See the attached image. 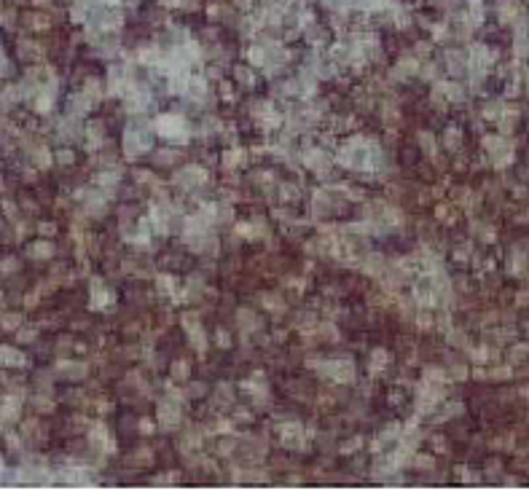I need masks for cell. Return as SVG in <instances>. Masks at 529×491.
I'll use <instances>...</instances> for the list:
<instances>
[{
	"label": "cell",
	"instance_id": "cell-1",
	"mask_svg": "<svg viewBox=\"0 0 529 491\" xmlns=\"http://www.w3.org/2000/svg\"><path fill=\"white\" fill-rule=\"evenodd\" d=\"M323 373H328L331 379H336V381H352L355 379V371H352V362H325L323 365Z\"/></svg>",
	"mask_w": 529,
	"mask_h": 491
},
{
	"label": "cell",
	"instance_id": "cell-2",
	"mask_svg": "<svg viewBox=\"0 0 529 491\" xmlns=\"http://www.w3.org/2000/svg\"><path fill=\"white\" fill-rule=\"evenodd\" d=\"M0 362H3L6 368H22L27 360H25V354H22V352H17V349L0 346Z\"/></svg>",
	"mask_w": 529,
	"mask_h": 491
},
{
	"label": "cell",
	"instance_id": "cell-3",
	"mask_svg": "<svg viewBox=\"0 0 529 491\" xmlns=\"http://www.w3.org/2000/svg\"><path fill=\"white\" fill-rule=\"evenodd\" d=\"M175 183L177 185H199V183H204V169H196V167L183 169L180 175H175Z\"/></svg>",
	"mask_w": 529,
	"mask_h": 491
},
{
	"label": "cell",
	"instance_id": "cell-4",
	"mask_svg": "<svg viewBox=\"0 0 529 491\" xmlns=\"http://www.w3.org/2000/svg\"><path fill=\"white\" fill-rule=\"evenodd\" d=\"M156 127H159L161 135H167V137H175V135H183V132H185V127H183L180 118H167V115L156 121Z\"/></svg>",
	"mask_w": 529,
	"mask_h": 491
},
{
	"label": "cell",
	"instance_id": "cell-5",
	"mask_svg": "<svg viewBox=\"0 0 529 491\" xmlns=\"http://www.w3.org/2000/svg\"><path fill=\"white\" fill-rule=\"evenodd\" d=\"M41 54H43V49L35 41H19V59L35 62V59H41Z\"/></svg>",
	"mask_w": 529,
	"mask_h": 491
},
{
	"label": "cell",
	"instance_id": "cell-6",
	"mask_svg": "<svg viewBox=\"0 0 529 491\" xmlns=\"http://www.w3.org/2000/svg\"><path fill=\"white\" fill-rule=\"evenodd\" d=\"M25 322V317L19 314V311H0V327L3 330H17Z\"/></svg>",
	"mask_w": 529,
	"mask_h": 491
},
{
	"label": "cell",
	"instance_id": "cell-7",
	"mask_svg": "<svg viewBox=\"0 0 529 491\" xmlns=\"http://www.w3.org/2000/svg\"><path fill=\"white\" fill-rule=\"evenodd\" d=\"M27 255H30V258H35V261H38V258H51V255H54V247H51L46 239H41V241H35V244L27 247Z\"/></svg>",
	"mask_w": 529,
	"mask_h": 491
},
{
	"label": "cell",
	"instance_id": "cell-8",
	"mask_svg": "<svg viewBox=\"0 0 529 491\" xmlns=\"http://www.w3.org/2000/svg\"><path fill=\"white\" fill-rule=\"evenodd\" d=\"M25 27H30V30H49V17L46 14H25Z\"/></svg>",
	"mask_w": 529,
	"mask_h": 491
},
{
	"label": "cell",
	"instance_id": "cell-9",
	"mask_svg": "<svg viewBox=\"0 0 529 491\" xmlns=\"http://www.w3.org/2000/svg\"><path fill=\"white\" fill-rule=\"evenodd\" d=\"M159 422L164 427H172L177 422V408H172V405H161L159 408Z\"/></svg>",
	"mask_w": 529,
	"mask_h": 491
},
{
	"label": "cell",
	"instance_id": "cell-10",
	"mask_svg": "<svg viewBox=\"0 0 529 491\" xmlns=\"http://www.w3.org/2000/svg\"><path fill=\"white\" fill-rule=\"evenodd\" d=\"M0 209H3V217H9V220H14V223H17L19 217H22V215H19V207L14 204V201H9V199L0 201Z\"/></svg>",
	"mask_w": 529,
	"mask_h": 491
},
{
	"label": "cell",
	"instance_id": "cell-11",
	"mask_svg": "<svg viewBox=\"0 0 529 491\" xmlns=\"http://www.w3.org/2000/svg\"><path fill=\"white\" fill-rule=\"evenodd\" d=\"M35 338H38L35 327H17V341L19 344H33Z\"/></svg>",
	"mask_w": 529,
	"mask_h": 491
},
{
	"label": "cell",
	"instance_id": "cell-12",
	"mask_svg": "<svg viewBox=\"0 0 529 491\" xmlns=\"http://www.w3.org/2000/svg\"><path fill=\"white\" fill-rule=\"evenodd\" d=\"M237 317H239V322H242V327H245V330H253V327H258V317H255L253 311L242 309V311H239Z\"/></svg>",
	"mask_w": 529,
	"mask_h": 491
},
{
	"label": "cell",
	"instance_id": "cell-13",
	"mask_svg": "<svg viewBox=\"0 0 529 491\" xmlns=\"http://www.w3.org/2000/svg\"><path fill=\"white\" fill-rule=\"evenodd\" d=\"M33 159H35L38 167H49V164H51V151H49V148H38Z\"/></svg>",
	"mask_w": 529,
	"mask_h": 491
},
{
	"label": "cell",
	"instance_id": "cell-14",
	"mask_svg": "<svg viewBox=\"0 0 529 491\" xmlns=\"http://www.w3.org/2000/svg\"><path fill=\"white\" fill-rule=\"evenodd\" d=\"M0 271H3V274H14V271H19V258H3L0 261Z\"/></svg>",
	"mask_w": 529,
	"mask_h": 491
},
{
	"label": "cell",
	"instance_id": "cell-15",
	"mask_svg": "<svg viewBox=\"0 0 529 491\" xmlns=\"http://www.w3.org/2000/svg\"><path fill=\"white\" fill-rule=\"evenodd\" d=\"M188 94H191V97H196V99L204 97V94H207L204 81H188Z\"/></svg>",
	"mask_w": 529,
	"mask_h": 491
},
{
	"label": "cell",
	"instance_id": "cell-16",
	"mask_svg": "<svg viewBox=\"0 0 529 491\" xmlns=\"http://www.w3.org/2000/svg\"><path fill=\"white\" fill-rule=\"evenodd\" d=\"M33 405H35V408H38V414H49V411L54 408V403H51V400H46L43 395L33 397Z\"/></svg>",
	"mask_w": 529,
	"mask_h": 491
},
{
	"label": "cell",
	"instance_id": "cell-17",
	"mask_svg": "<svg viewBox=\"0 0 529 491\" xmlns=\"http://www.w3.org/2000/svg\"><path fill=\"white\" fill-rule=\"evenodd\" d=\"M242 159H245L242 151H229V153L223 156V164H226V167H237V164H242Z\"/></svg>",
	"mask_w": 529,
	"mask_h": 491
},
{
	"label": "cell",
	"instance_id": "cell-18",
	"mask_svg": "<svg viewBox=\"0 0 529 491\" xmlns=\"http://www.w3.org/2000/svg\"><path fill=\"white\" fill-rule=\"evenodd\" d=\"M419 143H422V148H425V151L430 153V156L435 153V140H433L430 132H422V135H419Z\"/></svg>",
	"mask_w": 529,
	"mask_h": 491
},
{
	"label": "cell",
	"instance_id": "cell-19",
	"mask_svg": "<svg viewBox=\"0 0 529 491\" xmlns=\"http://www.w3.org/2000/svg\"><path fill=\"white\" fill-rule=\"evenodd\" d=\"M234 75H237V81H242L245 86H253V73L247 67H237L234 70Z\"/></svg>",
	"mask_w": 529,
	"mask_h": 491
},
{
	"label": "cell",
	"instance_id": "cell-20",
	"mask_svg": "<svg viewBox=\"0 0 529 491\" xmlns=\"http://www.w3.org/2000/svg\"><path fill=\"white\" fill-rule=\"evenodd\" d=\"M38 113H49V107H51V94H46V91H41V97H38Z\"/></svg>",
	"mask_w": 529,
	"mask_h": 491
},
{
	"label": "cell",
	"instance_id": "cell-21",
	"mask_svg": "<svg viewBox=\"0 0 529 491\" xmlns=\"http://www.w3.org/2000/svg\"><path fill=\"white\" fill-rule=\"evenodd\" d=\"M234 448H237V440H231V438H229V440H221V443H218V451H221L223 456H229V454H231V451H234Z\"/></svg>",
	"mask_w": 529,
	"mask_h": 491
},
{
	"label": "cell",
	"instance_id": "cell-22",
	"mask_svg": "<svg viewBox=\"0 0 529 491\" xmlns=\"http://www.w3.org/2000/svg\"><path fill=\"white\" fill-rule=\"evenodd\" d=\"M57 164H73V151H70V148L57 151Z\"/></svg>",
	"mask_w": 529,
	"mask_h": 491
},
{
	"label": "cell",
	"instance_id": "cell-23",
	"mask_svg": "<svg viewBox=\"0 0 529 491\" xmlns=\"http://www.w3.org/2000/svg\"><path fill=\"white\" fill-rule=\"evenodd\" d=\"M38 233H41V236H54V233H57V225L54 223H38Z\"/></svg>",
	"mask_w": 529,
	"mask_h": 491
},
{
	"label": "cell",
	"instance_id": "cell-24",
	"mask_svg": "<svg viewBox=\"0 0 529 491\" xmlns=\"http://www.w3.org/2000/svg\"><path fill=\"white\" fill-rule=\"evenodd\" d=\"M172 376H175V379H185V376H188V365H185V362H177L175 368H172Z\"/></svg>",
	"mask_w": 529,
	"mask_h": 491
},
{
	"label": "cell",
	"instance_id": "cell-25",
	"mask_svg": "<svg viewBox=\"0 0 529 491\" xmlns=\"http://www.w3.org/2000/svg\"><path fill=\"white\" fill-rule=\"evenodd\" d=\"M457 143H460V132H457V129H449V135H446V145H449V148H454Z\"/></svg>",
	"mask_w": 529,
	"mask_h": 491
},
{
	"label": "cell",
	"instance_id": "cell-26",
	"mask_svg": "<svg viewBox=\"0 0 529 491\" xmlns=\"http://www.w3.org/2000/svg\"><path fill=\"white\" fill-rule=\"evenodd\" d=\"M159 287H161L164 293H172L175 285H172V279H169V277H161V279H159Z\"/></svg>",
	"mask_w": 529,
	"mask_h": 491
},
{
	"label": "cell",
	"instance_id": "cell-27",
	"mask_svg": "<svg viewBox=\"0 0 529 491\" xmlns=\"http://www.w3.org/2000/svg\"><path fill=\"white\" fill-rule=\"evenodd\" d=\"M215 341H221V344H223V349H229V344H231L229 333H223V330H221V333H218V336H215Z\"/></svg>",
	"mask_w": 529,
	"mask_h": 491
},
{
	"label": "cell",
	"instance_id": "cell-28",
	"mask_svg": "<svg viewBox=\"0 0 529 491\" xmlns=\"http://www.w3.org/2000/svg\"><path fill=\"white\" fill-rule=\"evenodd\" d=\"M414 464H419V467H430L433 459H430V456H414Z\"/></svg>",
	"mask_w": 529,
	"mask_h": 491
},
{
	"label": "cell",
	"instance_id": "cell-29",
	"mask_svg": "<svg viewBox=\"0 0 529 491\" xmlns=\"http://www.w3.org/2000/svg\"><path fill=\"white\" fill-rule=\"evenodd\" d=\"M419 325H422V327H430V325H433V319L427 317V314H422V317H419Z\"/></svg>",
	"mask_w": 529,
	"mask_h": 491
},
{
	"label": "cell",
	"instance_id": "cell-30",
	"mask_svg": "<svg viewBox=\"0 0 529 491\" xmlns=\"http://www.w3.org/2000/svg\"><path fill=\"white\" fill-rule=\"evenodd\" d=\"M237 6H239L242 11H247V9H250V0H237Z\"/></svg>",
	"mask_w": 529,
	"mask_h": 491
},
{
	"label": "cell",
	"instance_id": "cell-31",
	"mask_svg": "<svg viewBox=\"0 0 529 491\" xmlns=\"http://www.w3.org/2000/svg\"><path fill=\"white\" fill-rule=\"evenodd\" d=\"M33 3H35V6H46V9H49V3H51V0H33Z\"/></svg>",
	"mask_w": 529,
	"mask_h": 491
},
{
	"label": "cell",
	"instance_id": "cell-32",
	"mask_svg": "<svg viewBox=\"0 0 529 491\" xmlns=\"http://www.w3.org/2000/svg\"><path fill=\"white\" fill-rule=\"evenodd\" d=\"M164 6H180V0H161Z\"/></svg>",
	"mask_w": 529,
	"mask_h": 491
}]
</instances>
